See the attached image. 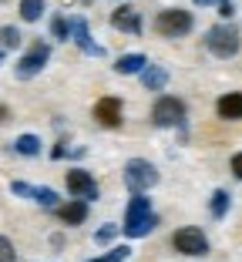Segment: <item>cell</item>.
I'll return each mask as SVG.
<instances>
[{
	"label": "cell",
	"instance_id": "obj_18",
	"mask_svg": "<svg viewBox=\"0 0 242 262\" xmlns=\"http://www.w3.org/2000/svg\"><path fill=\"white\" fill-rule=\"evenodd\" d=\"M209 212H212V219H226V212H229V192H226V188H219V192H212Z\"/></svg>",
	"mask_w": 242,
	"mask_h": 262
},
{
	"label": "cell",
	"instance_id": "obj_6",
	"mask_svg": "<svg viewBox=\"0 0 242 262\" xmlns=\"http://www.w3.org/2000/svg\"><path fill=\"white\" fill-rule=\"evenodd\" d=\"M47 61H51V47H47L44 40H34L31 51H27V54H20V61H17V77H20V81L37 77L40 71L47 68Z\"/></svg>",
	"mask_w": 242,
	"mask_h": 262
},
{
	"label": "cell",
	"instance_id": "obj_2",
	"mask_svg": "<svg viewBox=\"0 0 242 262\" xmlns=\"http://www.w3.org/2000/svg\"><path fill=\"white\" fill-rule=\"evenodd\" d=\"M205 47H209V54L229 61V57L239 54L242 37H239V31H235L232 24H215V27H209V34H205Z\"/></svg>",
	"mask_w": 242,
	"mask_h": 262
},
{
	"label": "cell",
	"instance_id": "obj_25",
	"mask_svg": "<svg viewBox=\"0 0 242 262\" xmlns=\"http://www.w3.org/2000/svg\"><path fill=\"white\" fill-rule=\"evenodd\" d=\"M229 168H232V175H235V178H242V151H239V155H232Z\"/></svg>",
	"mask_w": 242,
	"mask_h": 262
},
{
	"label": "cell",
	"instance_id": "obj_8",
	"mask_svg": "<svg viewBox=\"0 0 242 262\" xmlns=\"http://www.w3.org/2000/svg\"><path fill=\"white\" fill-rule=\"evenodd\" d=\"M64 182H68V192L74 195V199H84V202H94V199H98V182L91 178V171L71 168L68 175H64Z\"/></svg>",
	"mask_w": 242,
	"mask_h": 262
},
{
	"label": "cell",
	"instance_id": "obj_5",
	"mask_svg": "<svg viewBox=\"0 0 242 262\" xmlns=\"http://www.w3.org/2000/svg\"><path fill=\"white\" fill-rule=\"evenodd\" d=\"M158 182V171L151 162H145V158H131V162L125 165V185L128 192H148L151 185Z\"/></svg>",
	"mask_w": 242,
	"mask_h": 262
},
{
	"label": "cell",
	"instance_id": "obj_29",
	"mask_svg": "<svg viewBox=\"0 0 242 262\" xmlns=\"http://www.w3.org/2000/svg\"><path fill=\"white\" fill-rule=\"evenodd\" d=\"M0 61H4V51H0Z\"/></svg>",
	"mask_w": 242,
	"mask_h": 262
},
{
	"label": "cell",
	"instance_id": "obj_16",
	"mask_svg": "<svg viewBox=\"0 0 242 262\" xmlns=\"http://www.w3.org/2000/svg\"><path fill=\"white\" fill-rule=\"evenodd\" d=\"M145 64H148V57H145V54H121L115 61V71H118V74H141Z\"/></svg>",
	"mask_w": 242,
	"mask_h": 262
},
{
	"label": "cell",
	"instance_id": "obj_23",
	"mask_svg": "<svg viewBox=\"0 0 242 262\" xmlns=\"http://www.w3.org/2000/svg\"><path fill=\"white\" fill-rule=\"evenodd\" d=\"M17 252H14V242L7 239V235H0V262H14Z\"/></svg>",
	"mask_w": 242,
	"mask_h": 262
},
{
	"label": "cell",
	"instance_id": "obj_27",
	"mask_svg": "<svg viewBox=\"0 0 242 262\" xmlns=\"http://www.w3.org/2000/svg\"><path fill=\"white\" fill-rule=\"evenodd\" d=\"M199 7H209V4H222V0H195Z\"/></svg>",
	"mask_w": 242,
	"mask_h": 262
},
{
	"label": "cell",
	"instance_id": "obj_28",
	"mask_svg": "<svg viewBox=\"0 0 242 262\" xmlns=\"http://www.w3.org/2000/svg\"><path fill=\"white\" fill-rule=\"evenodd\" d=\"M7 115H10V111H7V108H4V104H0V124L7 121Z\"/></svg>",
	"mask_w": 242,
	"mask_h": 262
},
{
	"label": "cell",
	"instance_id": "obj_10",
	"mask_svg": "<svg viewBox=\"0 0 242 262\" xmlns=\"http://www.w3.org/2000/svg\"><path fill=\"white\" fill-rule=\"evenodd\" d=\"M10 192H14V195H27V199H34L37 205H44V208H57V205H61L54 188H34V185H27V182H10Z\"/></svg>",
	"mask_w": 242,
	"mask_h": 262
},
{
	"label": "cell",
	"instance_id": "obj_12",
	"mask_svg": "<svg viewBox=\"0 0 242 262\" xmlns=\"http://www.w3.org/2000/svg\"><path fill=\"white\" fill-rule=\"evenodd\" d=\"M111 24H115V31L121 34H141V14L135 7H118L111 14Z\"/></svg>",
	"mask_w": 242,
	"mask_h": 262
},
{
	"label": "cell",
	"instance_id": "obj_3",
	"mask_svg": "<svg viewBox=\"0 0 242 262\" xmlns=\"http://www.w3.org/2000/svg\"><path fill=\"white\" fill-rule=\"evenodd\" d=\"M185 101L182 98H172V94H162V98L151 104V124L155 128H179V124H185Z\"/></svg>",
	"mask_w": 242,
	"mask_h": 262
},
{
	"label": "cell",
	"instance_id": "obj_20",
	"mask_svg": "<svg viewBox=\"0 0 242 262\" xmlns=\"http://www.w3.org/2000/svg\"><path fill=\"white\" fill-rule=\"evenodd\" d=\"M20 47V31L17 27H0V51H14Z\"/></svg>",
	"mask_w": 242,
	"mask_h": 262
},
{
	"label": "cell",
	"instance_id": "obj_24",
	"mask_svg": "<svg viewBox=\"0 0 242 262\" xmlns=\"http://www.w3.org/2000/svg\"><path fill=\"white\" fill-rule=\"evenodd\" d=\"M115 225H101V229H98V232H94V242H98V246H108V242L111 239H115Z\"/></svg>",
	"mask_w": 242,
	"mask_h": 262
},
{
	"label": "cell",
	"instance_id": "obj_13",
	"mask_svg": "<svg viewBox=\"0 0 242 262\" xmlns=\"http://www.w3.org/2000/svg\"><path fill=\"white\" fill-rule=\"evenodd\" d=\"M54 215L61 219L64 225H81L87 219V202L84 199H74V202H68V205H57Z\"/></svg>",
	"mask_w": 242,
	"mask_h": 262
},
{
	"label": "cell",
	"instance_id": "obj_14",
	"mask_svg": "<svg viewBox=\"0 0 242 262\" xmlns=\"http://www.w3.org/2000/svg\"><path fill=\"white\" fill-rule=\"evenodd\" d=\"M215 111H219V118H226V121H242V91L222 94Z\"/></svg>",
	"mask_w": 242,
	"mask_h": 262
},
{
	"label": "cell",
	"instance_id": "obj_11",
	"mask_svg": "<svg viewBox=\"0 0 242 262\" xmlns=\"http://www.w3.org/2000/svg\"><path fill=\"white\" fill-rule=\"evenodd\" d=\"M94 121L101 128H118L121 124V101L118 98H101L94 104Z\"/></svg>",
	"mask_w": 242,
	"mask_h": 262
},
{
	"label": "cell",
	"instance_id": "obj_21",
	"mask_svg": "<svg viewBox=\"0 0 242 262\" xmlns=\"http://www.w3.org/2000/svg\"><path fill=\"white\" fill-rule=\"evenodd\" d=\"M128 255H131L128 246H115V249H108L104 255H94V259H87V262H125Z\"/></svg>",
	"mask_w": 242,
	"mask_h": 262
},
{
	"label": "cell",
	"instance_id": "obj_26",
	"mask_svg": "<svg viewBox=\"0 0 242 262\" xmlns=\"http://www.w3.org/2000/svg\"><path fill=\"white\" fill-rule=\"evenodd\" d=\"M219 14L226 17V20H229V17L235 14V7H232V0H222V4H219Z\"/></svg>",
	"mask_w": 242,
	"mask_h": 262
},
{
	"label": "cell",
	"instance_id": "obj_15",
	"mask_svg": "<svg viewBox=\"0 0 242 262\" xmlns=\"http://www.w3.org/2000/svg\"><path fill=\"white\" fill-rule=\"evenodd\" d=\"M141 84L148 88V91H165V84H168V71H165L162 64H145V71H141Z\"/></svg>",
	"mask_w": 242,
	"mask_h": 262
},
{
	"label": "cell",
	"instance_id": "obj_19",
	"mask_svg": "<svg viewBox=\"0 0 242 262\" xmlns=\"http://www.w3.org/2000/svg\"><path fill=\"white\" fill-rule=\"evenodd\" d=\"M40 14H44V0H20V17L27 24L40 20Z\"/></svg>",
	"mask_w": 242,
	"mask_h": 262
},
{
	"label": "cell",
	"instance_id": "obj_7",
	"mask_svg": "<svg viewBox=\"0 0 242 262\" xmlns=\"http://www.w3.org/2000/svg\"><path fill=\"white\" fill-rule=\"evenodd\" d=\"M172 246L179 249L182 255H205L209 252V239L199 225H182L179 232L172 235Z\"/></svg>",
	"mask_w": 242,
	"mask_h": 262
},
{
	"label": "cell",
	"instance_id": "obj_9",
	"mask_svg": "<svg viewBox=\"0 0 242 262\" xmlns=\"http://www.w3.org/2000/svg\"><path fill=\"white\" fill-rule=\"evenodd\" d=\"M71 40H74V44H78L87 57H104V47L91 37V31H87V20H84L81 14L71 17Z\"/></svg>",
	"mask_w": 242,
	"mask_h": 262
},
{
	"label": "cell",
	"instance_id": "obj_4",
	"mask_svg": "<svg viewBox=\"0 0 242 262\" xmlns=\"http://www.w3.org/2000/svg\"><path fill=\"white\" fill-rule=\"evenodd\" d=\"M192 27H195V17H192V10L182 7H168L155 17V34H162V37H185Z\"/></svg>",
	"mask_w": 242,
	"mask_h": 262
},
{
	"label": "cell",
	"instance_id": "obj_17",
	"mask_svg": "<svg viewBox=\"0 0 242 262\" xmlns=\"http://www.w3.org/2000/svg\"><path fill=\"white\" fill-rule=\"evenodd\" d=\"M14 151L34 158V155H40V138H37V135H20V138L14 141Z\"/></svg>",
	"mask_w": 242,
	"mask_h": 262
},
{
	"label": "cell",
	"instance_id": "obj_22",
	"mask_svg": "<svg viewBox=\"0 0 242 262\" xmlns=\"http://www.w3.org/2000/svg\"><path fill=\"white\" fill-rule=\"evenodd\" d=\"M51 31H54L57 40H71V20L68 17H54V20H51Z\"/></svg>",
	"mask_w": 242,
	"mask_h": 262
},
{
	"label": "cell",
	"instance_id": "obj_1",
	"mask_svg": "<svg viewBox=\"0 0 242 262\" xmlns=\"http://www.w3.org/2000/svg\"><path fill=\"white\" fill-rule=\"evenodd\" d=\"M155 225H158V215H155V208H151V202L145 199V192H135L131 199H128L121 232H125L128 239H145Z\"/></svg>",
	"mask_w": 242,
	"mask_h": 262
}]
</instances>
